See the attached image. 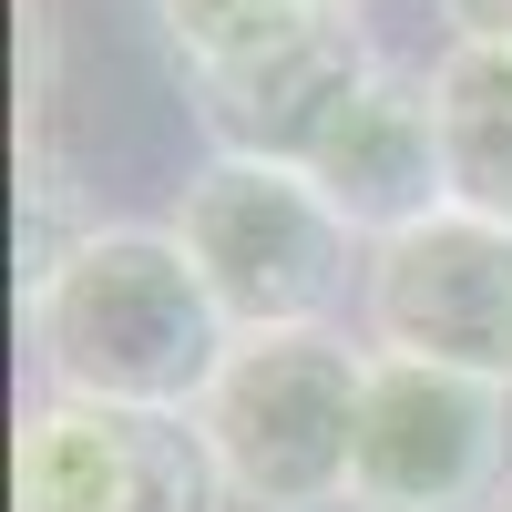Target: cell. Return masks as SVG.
I'll return each mask as SVG.
<instances>
[{"label": "cell", "mask_w": 512, "mask_h": 512, "mask_svg": "<svg viewBox=\"0 0 512 512\" xmlns=\"http://www.w3.org/2000/svg\"><path fill=\"white\" fill-rule=\"evenodd\" d=\"M31 369L52 400H103V410H175L216 390V369L236 349L226 308L205 297L195 256L175 226H72L31 256L21 287Z\"/></svg>", "instance_id": "cell-1"}, {"label": "cell", "mask_w": 512, "mask_h": 512, "mask_svg": "<svg viewBox=\"0 0 512 512\" xmlns=\"http://www.w3.org/2000/svg\"><path fill=\"white\" fill-rule=\"evenodd\" d=\"M175 246L195 256L205 297L226 308L236 338H297L338 328L349 287H369V246L338 226V205L318 195L308 164H246L205 154L175 185Z\"/></svg>", "instance_id": "cell-2"}, {"label": "cell", "mask_w": 512, "mask_h": 512, "mask_svg": "<svg viewBox=\"0 0 512 512\" xmlns=\"http://www.w3.org/2000/svg\"><path fill=\"white\" fill-rule=\"evenodd\" d=\"M359 400H369V349L349 328L236 338L216 390L195 400L226 502L236 512H349Z\"/></svg>", "instance_id": "cell-3"}, {"label": "cell", "mask_w": 512, "mask_h": 512, "mask_svg": "<svg viewBox=\"0 0 512 512\" xmlns=\"http://www.w3.org/2000/svg\"><path fill=\"white\" fill-rule=\"evenodd\" d=\"M512 492V390L369 349L349 512H502Z\"/></svg>", "instance_id": "cell-4"}, {"label": "cell", "mask_w": 512, "mask_h": 512, "mask_svg": "<svg viewBox=\"0 0 512 512\" xmlns=\"http://www.w3.org/2000/svg\"><path fill=\"white\" fill-rule=\"evenodd\" d=\"M359 328L379 359H420V369H461V379L512 390V226L451 205V216L369 246Z\"/></svg>", "instance_id": "cell-5"}, {"label": "cell", "mask_w": 512, "mask_h": 512, "mask_svg": "<svg viewBox=\"0 0 512 512\" xmlns=\"http://www.w3.org/2000/svg\"><path fill=\"white\" fill-rule=\"evenodd\" d=\"M11 512H236V502L195 420L41 390L11 441Z\"/></svg>", "instance_id": "cell-6"}, {"label": "cell", "mask_w": 512, "mask_h": 512, "mask_svg": "<svg viewBox=\"0 0 512 512\" xmlns=\"http://www.w3.org/2000/svg\"><path fill=\"white\" fill-rule=\"evenodd\" d=\"M379 72H390V62L369 52V21H359V11H318L297 41H277L267 62L216 72V82H185V93H195V123L216 134V154L308 164V154L338 134V113H349Z\"/></svg>", "instance_id": "cell-7"}, {"label": "cell", "mask_w": 512, "mask_h": 512, "mask_svg": "<svg viewBox=\"0 0 512 512\" xmlns=\"http://www.w3.org/2000/svg\"><path fill=\"white\" fill-rule=\"evenodd\" d=\"M318 195L338 205V226L359 246H390L410 226L451 216V154H441V113H431V72H379L369 93L338 113V134L308 154Z\"/></svg>", "instance_id": "cell-8"}, {"label": "cell", "mask_w": 512, "mask_h": 512, "mask_svg": "<svg viewBox=\"0 0 512 512\" xmlns=\"http://www.w3.org/2000/svg\"><path fill=\"white\" fill-rule=\"evenodd\" d=\"M431 113H441V154H451V205L512 226V52L451 41L431 62Z\"/></svg>", "instance_id": "cell-9"}, {"label": "cell", "mask_w": 512, "mask_h": 512, "mask_svg": "<svg viewBox=\"0 0 512 512\" xmlns=\"http://www.w3.org/2000/svg\"><path fill=\"white\" fill-rule=\"evenodd\" d=\"M308 21H318V0H154V31H164V52H175L185 82L267 62L277 41H297Z\"/></svg>", "instance_id": "cell-10"}, {"label": "cell", "mask_w": 512, "mask_h": 512, "mask_svg": "<svg viewBox=\"0 0 512 512\" xmlns=\"http://www.w3.org/2000/svg\"><path fill=\"white\" fill-rule=\"evenodd\" d=\"M451 21V41H482V52H512V0H431Z\"/></svg>", "instance_id": "cell-11"}, {"label": "cell", "mask_w": 512, "mask_h": 512, "mask_svg": "<svg viewBox=\"0 0 512 512\" xmlns=\"http://www.w3.org/2000/svg\"><path fill=\"white\" fill-rule=\"evenodd\" d=\"M318 11H359V0H318Z\"/></svg>", "instance_id": "cell-12"}, {"label": "cell", "mask_w": 512, "mask_h": 512, "mask_svg": "<svg viewBox=\"0 0 512 512\" xmlns=\"http://www.w3.org/2000/svg\"><path fill=\"white\" fill-rule=\"evenodd\" d=\"M502 512H512V502H502Z\"/></svg>", "instance_id": "cell-13"}]
</instances>
